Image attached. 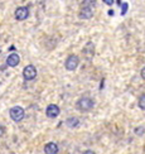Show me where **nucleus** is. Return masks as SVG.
Returning <instances> with one entry per match:
<instances>
[{
  "label": "nucleus",
  "instance_id": "1a4fd4ad",
  "mask_svg": "<svg viewBox=\"0 0 145 154\" xmlns=\"http://www.w3.org/2000/svg\"><path fill=\"white\" fill-rule=\"evenodd\" d=\"M92 15H93V9L82 6V9L80 11V18L81 19H90V18H92Z\"/></svg>",
  "mask_w": 145,
  "mask_h": 154
},
{
  "label": "nucleus",
  "instance_id": "39448f33",
  "mask_svg": "<svg viewBox=\"0 0 145 154\" xmlns=\"http://www.w3.org/2000/svg\"><path fill=\"white\" fill-rule=\"evenodd\" d=\"M14 15H15L17 20H25V19L29 17V9L27 6H19V8L15 10Z\"/></svg>",
  "mask_w": 145,
  "mask_h": 154
},
{
  "label": "nucleus",
  "instance_id": "2eb2a0df",
  "mask_svg": "<svg viewBox=\"0 0 145 154\" xmlns=\"http://www.w3.org/2000/svg\"><path fill=\"white\" fill-rule=\"evenodd\" d=\"M4 126L3 125H0V137H3V134H4Z\"/></svg>",
  "mask_w": 145,
  "mask_h": 154
},
{
  "label": "nucleus",
  "instance_id": "423d86ee",
  "mask_svg": "<svg viewBox=\"0 0 145 154\" xmlns=\"http://www.w3.org/2000/svg\"><path fill=\"white\" fill-rule=\"evenodd\" d=\"M59 112H61L59 107L57 106V105H54V104L48 105V106H47V109H46V114H47V116H48V118H50V119L57 118V116L59 115Z\"/></svg>",
  "mask_w": 145,
  "mask_h": 154
},
{
  "label": "nucleus",
  "instance_id": "f257e3e1",
  "mask_svg": "<svg viewBox=\"0 0 145 154\" xmlns=\"http://www.w3.org/2000/svg\"><path fill=\"white\" fill-rule=\"evenodd\" d=\"M77 109L82 112H87V111H91L93 106H95V102L91 97H81L77 101Z\"/></svg>",
  "mask_w": 145,
  "mask_h": 154
},
{
  "label": "nucleus",
  "instance_id": "7ed1b4c3",
  "mask_svg": "<svg viewBox=\"0 0 145 154\" xmlns=\"http://www.w3.org/2000/svg\"><path fill=\"white\" fill-rule=\"evenodd\" d=\"M78 65H80V60H78V57L74 56V54L69 56L65 62V67H66V69H68V71H74V69L78 67Z\"/></svg>",
  "mask_w": 145,
  "mask_h": 154
},
{
  "label": "nucleus",
  "instance_id": "f8f14e48",
  "mask_svg": "<svg viewBox=\"0 0 145 154\" xmlns=\"http://www.w3.org/2000/svg\"><path fill=\"white\" fill-rule=\"evenodd\" d=\"M139 107L141 110H145V94H143L140 97H139Z\"/></svg>",
  "mask_w": 145,
  "mask_h": 154
},
{
  "label": "nucleus",
  "instance_id": "20e7f679",
  "mask_svg": "<svg viewBox=\"0 0 145 154\" xmlns=\"http://www.w3.org/2000/svg\"><path fill=\"white\" fill-rule=\"evenodd\" d=\"M23 77H24V80H27V81L34 80L37 77V68L33 65H28L23 69Z\"/></svg>",
  "mask_w": 145,
  "mask_h": 154
},
{
  "label": "nucleus",
  "instance_id": "dca6fc26",
  "mask_svg": "<svg viewBox=\"0 0 145 154\" xmlns=\"http://www.w3.org/2000/svg\"><path fill=\"white\" fill-rule=\"evenodd\" d=\"M141 77H143V80H145V67H143L141 69Z\"/></svg>",
  "mask_w": 145,
  "mask_h": 154
},
{
  "label": "nucleus",
  "instance_id": "6e6552de",
  "mask_svg": "<svg viewBox=\"0 0 145 154\" xmlns=\"http://www.w3.org/2000/svg\"><path fill=\"white\" fill-rule=\"evenodd\" d=\"M58 152H59L58 145H57L56 143H53V142L47 143L46 146H44V153L46 154H58Z\"/></svg>",
  "mask_w": 145,
  "mask_h": 154
},
{
  "label": "nucleus",
  "instance_id": "0eeeda50",
  "mask_svg": "<svg viewBox=\"0 0 145 154\" xmlns=\"http://www.w3.org/2000/svg\"><path fill=\"white\" fill-rule=\"evenodd\" d=\"M19 62H20V57H19L18 53H11L8 56V58H6V65L9 67H15L19 65Z\"/></svg>",
  "mask_w": 145,
  "mask_h": 154
},
{
  "label": "nucleus",
  "instance_id": "f03ea898",
  "mask_svg": "<svg viewBox=\"0 0 145 154\" xmlns=\"http://www.w3.org/2000/svg\"><path fill=\"white\" fill-rule=\"evenodd\" d=\"M9 115L13 121H15V123H19V121H22L24 119V110L23 107L20 106H14L10 109L9 111Z\"/></svg>",
  "mask_w": 145,
  "mask_h": 154
},
{
  "label": "nucleus",
  "instance_id": "ddd939ff",
  "mask_svg": "<svg viewBox=\"0 0 145 154\" xmlns=\"http://www.w3.org/2000/svg\"><path fill=\"white\" fill-rule=\"evenodd\" d=\"M144 133H145V128L144 126H139V128H136V129H135V134H136V135H139V137L143 135Z\"/></svg>",
  "mask_w": 145,
  "mask_h": 154
},
{
  "label": "nucleus",
  "instance_id": "f3484780",
  "mask_svg": "<svg viewBox=\"0 0 145 154\" xmlns=\"http://www.w3.org/2000/svg\"><path fill=\"white\" fill-rule=\"evenodd\" d=\"M83 154H96V153L92 152V150H86V152H83Z\"/></svg>",
  "mask_w": 145,
  "mask_h": 154
},
{
  "label": "nucleus",
  "instance_id": "4468645a",
  "mask_svg": "<svg viewBox=\"0 0 145 154\" xmlns=\"http://www.w3.org/2000/svg\"><path fill=\"white\" fill-rule=\"evenodd\" d=\"M104 3H105V4H107L109 6H111V5L113 4V0H104Z\"/></svg>",
  "mask_w": 145,
  "mask_h": 154
},
{
  "label": "nucleus",
  "instance_id": "9d476101",
  "mask_svg": "<svg viewBox=\"0 0 145 154\" xmlns=\"http://www.w3.org/2000/svg\"><path fill=\"white\" fill-rule=\"evenodd\" d=\"M66 124L69 126V128H77L80 125V120L77 118H69L67 121H66Z\"/></svg>",
  "mask_w": 145,
  "mask_h": 154
},
{
  "label": "nucleus",
  "instance_id": "9b49d317",
  "mask_svg": "<svg viewBox=\"0 0 145 154\" xmlns=\"http://www.w3.org/2000/svg\"><path fill=\"white\" fill-rule=\"evenodd\" d=\"M97 4V0H83V3H82V5L86 6V8H91L93 9L95 6H96Z\"/></svg>",
  "mask_w": 145,
  "mask_h": 154
}]
</instances>
